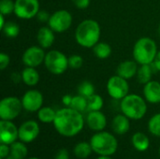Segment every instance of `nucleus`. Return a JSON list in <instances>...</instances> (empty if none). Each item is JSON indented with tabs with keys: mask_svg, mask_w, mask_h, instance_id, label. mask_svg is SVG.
I'll list each match as a JSON object with an SVG mask.
<instances>
[{
	"mask_svg": "<svg viewBox=\"0 0 160 159\" xmlns=\"http://www.w3.org/2000/svg\"><path fill=\"white\" fill-rule=\"evenodd\" d=\"M158 36H159L160 37V22L159 24H158Z\"/></svg>",
	"mask_w": 160,
	"mask_h": 159,
	"instance_id": "44",
	"label": "nucleus"
},
{
	"mask_svg": "<svg viewBox=\"0 0 160 159\" xmlns=\"http://www.w3.org/2000/svg\"><path fill=\"white\" fill-rule=\"evenodd\" d=\"M10 156V146L1 143L0 145V158L6 159Z\"/></svg>",
	"mask_w": 160,
	"mask_h": 159,
	"instance_id": "35",
	"label": "nucleus"
},
{
	"mask_svg": "<svg viewBox=\"0 0 160 159\" xmlns=\"http://www.w3.org/2000/svg\"><path fill=\"white\" fill-rule=\"evenodd\" d=\"M19 139V127L12 121H0V142L11 145Z\"/></svg>",
	"mask_w": 160,
	"mask_h": 159,
	"instance_id": "14",
	"label": "nucleus"
},
{
	"mask_svg": "<svg viewBox=\"0 0 160 159\" xmlns=\"http://www.w3.org/2000/svg\"><path fill=\"white\" fill-rule=\"evenodd\" d=\"M92 49L95 56L98 59H107L112 52L111 45L106 42H98Z\"/></svg>",
	"mask_w": 160,
	"mask_h": 159,
	"instance_id": "23",
	"label": "nucleus"
},
{
	"mask_svg": "<svg viewBox=\"0 0 160 159\" xmlns=\"http://www.w3.org/2000/svg\"><path fill=\"white\" fill-rule=\"evenodd\" d=\"M76 7L79 9H85L89 7L91 0H71Z\"/></svg>",
	"mask_w": 160,
	"mask_h": 159,
	"instance_id": "36",
	"label": "nucleus"
},
{
	"mask_svg": "<svg viewBox=\"0 0 160 159\" xmlns=\"http://www.w3.org/2000/svg\"><path fill=\"white\" fill-rule=\"evenodd\" d=\"M104 105V100L101 96L94 94L87 98V112L101 111Z\"/></svg>",
	"mask_w": 160,
	"mask_h": 159,
	"instance_id": "27",
	"label": "nucleus"
},
{
	"mask_svg": "<svg viewBox=\"0 0 160 159\" xmlns=\"http://www.w3.org/2000/svg\"><path fill=\"white\" fill-rule=\"evenodd\" d=\"M93 152L98 156L111 157L114 155L118 148V142L114 135L107 131H98L90 140Z\"/></svg>",
	"mask_w": 160,
	"mask_h": 159,
	"instance_id": "5",
	"label": "nucleus"
},
{
	"mask_svg": "<svg viewBox=\"0 0 160 159\" xmlns=\"http://www.w3.org/2000/svg\"><path fill=\"white\" fill-rule=\"evenodd\" d=\"M28 159H39V158H38V157H31V158H28Z\"/></svg>",
	"mask_w": 160,
	"mask_h": 159,
	"instance_id": "46",
	"label": "nucleus"
},
{
	"mask_svg": "<svg viewBox=\"0 0 160 159\" xmlns=\"http://www.w3.org/2000/svg\"><path fill=\"white\" fill-rule=\"evenodd\" d=\"M106 88L109 96L115 100H122L129 94V84L128 80L120 77L117 74L112 76L108 80Z\"/></svg>",
	"mask_w": 160,
	"mask_h": 159,
	"instance_id": "9",
	"label": "nucleus"
},
{
	"mask_svg": "<svg viewBox=\"0 0 160 159\" xmlns=\"http://www.w3.org/2000/svg\"><path fill=\"white\" fill-rule=\"evenodd\" d=\"M83 65V58L79 54H72L68 57V67L71 69H80Z\"/></svg>",
	"mask_w": 160,
	"mask_h": 159,
	"instance_id": "33",
	"label": "nucleus"
},
{
	"mask_svg": "<svg viewBox=\"0 0 160 159\" xmlns=\"http://www.w3.org/2000/svg\"><path fill=\"white\" fill-rule=\"evenodd\" d=\"M44 66L50 73L62 75L68 68V57L58 50H51L46 52Z\"/></svg>",
	"mask_w": 160,
	"mask_h": 159,
	"instance_id": "6",
	"label": "nucleus"
},
{
	"mask_svg": "<svg viewBox=\"0 0 160 159\" xmlns=\"http://www.w3.org/2000/svg\"><path fill=\"white\" fill-rule=\"evenodd\" d=\"M10 64V57L6 52L0 53V69L5 70Z\"/></svg>",
	"mask_w": 160,
	"mask_h": 159,
	"instance_id": "34",
	"label": "nucleus"
},
{
	"mask_svg": "<svg viewBox=\"0 0 160 159\" xmlns=\"http://www.w3.org/2000/svg\"><path fill=\"white\" fill-rule=\"evenodd\" d=\"M51 17V14H49L47 11L45 10H39L38 13L37 14L36 18L40 22H48L49 19Z\"/></svg>",
	"mask_w": 160,
	"mask_h": 159,
	"instance_id": "37",
	"label": "nucleus"
},
{
	"mask_svg": "<svg viewBox=\"0 0 160 159\" xmlns=\"http://www.w3.org/2000/svg\"><path fill=\"white\" fill-rule=\"evenodd\" d=\"M15 1L13 0H1L0 1V14L8 16L14 13Z\"/></svg>",
	"mask_w": 160,
	"mask_h": 159,
	"instance_id": "32",
	"label": "nucleus"
},
{
	"mask_svg": "<svg viewBox=\"0 0 160 159\" xmlns=\"http://www.w3.org/2000/svg\"><path fill=\"white\" fill-rule=\"evenodd\" d=\"M143 97L148 103H160V82L158 81H150L143 85Z\"/></svg>",
	"mask_w": 160,
	"mask_h": 159,
	"instance_id": "16",
	"label": "nucleus"
},
{
	"mask_svg": "<svg viewBox=\"0 0 160 159\" xmlns=\"http://www.w3.org/2000/svg\"><path fill=\"white\" fill-rule=\"evenodd\" d=\"M42 47L38 46H30L22 53V62L25 67H38L41 64H44L46 52Z\"/></svg>",
	"mask_w": 160,
	"mask_h": 159,
	"instance_id": "11",
	"label": "nucleus"
},
{
	"mask_svg": "<svg viewBox=\"0 0 160 159\" xmlns=\"http://www.w3.org/2000/svg\"><path fill=\"white\" fill-rule=\"evenodd\" d=\"M21 75H22V82L29 87L36 86L40 79L38 69L36 67H25L22 70Z\"/></svg>",
	"mask_w": 160,
	"mask_h": 159,
	"instance_id": "20",
	"label": "nucleus"
},
{
	"mask_svg": "<svg viewBox=\"0 0 160 159\" xmlns=\"http://www.w3.org/2000/svg\"><path fill=\"white\" fill-rule=\"evenodd\" d=\"M39 132L40 128L38 122L34 120L25 121L19 127V140L24 143H30L38 137Z\"/></svg>",
	"mask_w": 160,
	"mask_h": 159,
	"instance_id": "13",
	"label": "nucleus"
},
{
	"mask_svg": "<svg viewBox=\"0 0 160 159\" xmlns=\"http://www.w3.org/2000/svg\"><path fill=\"white\" fill-rule=\"evenodd\" d=\"M92 152H93V149L91 147L90 142L88 143L85 142L77 143L73 149V153H74L75 157L79 159H86L91 155Z\"/></svg>",
	"mask_w": 160,
	"mask_h": 159,
	"instance_id": "26",
	"label": "nucleus"
},
{
	"mask_svg": "<svg viewBox=\"0 0 160 159\" xmlns=\"http://www.w3.org/2000/svg\"><path fill=\"white\" fill-rule=\"evenodd\" d=\"M10 78H11L12 82H15V83H18L20 81H22V75H21V73L13 72V73H11Z\"/></svg>",
	"mask_w": 160,
	"mask_h": 159,
	"instance_id": "40",
	"label": "nucleus"
},
{
	"mask_svg": "<svg viewBox=\"0 0 160 159\" xmlns=\"http://www.w3.org/2000/svg\"><path fill=\"white\" fill-rule=\"evenodd\" d=\"M159 155H160V147H159Z\"/></svg>",
	"mask_w": 160,
	"mask_h": 159,
	"instance_id": "47",
	"label": "nucleus"
},
{
	"mask_svg": "<svg viewBox=\"0 0 160 159\" xmlns=\"http://www.w3.org/2000/svg\"><path fill=\"white\" fill-rule=\"evenodd\" d=\"M55 116H56V111H54L52 108L48 106L42 107L38 111V118L41 123L44 124L53 123Z\"/></svg>",
	"mask_w": 160,
	"mask_h": 159,
	"instance_id": "25",
	"label": "nucleus"
},
{
	"mask_svg": "<svg viewBox=\"0 0 160 159\" xmlns=\"http://www.w3.org/2000/svg\"><path fill=\"white\" fill-rule=\"evenodd\" d=\"M85 123L87 127L93 131H102L107 127V117L101 111L88 112Z\"/></svg>",
	"mask_w": 160,
	"mask_h": 159,
	"instance_id": "15",
	"label": "nucleus"
},
{
	"mask_svg": "<svg viewBox=\"0 0 160 159\" xmlns=\"http://www.w3.org/2000/svg\"><path fill=\"white\" fill-rule=\"evenodd\" d=\"M54 159H69V154H68V151L67 149H60L55 157Z\"/></svg>",
	"mask_w": 160,
	"mask_h": 159,
	"instance_id": "38",
	"label": "nucleus"
},
{
	"mask_svg": "<svg viewBox=\"0 0 160 159\" xmlns=\"http://www.w3.org/2000/svg\"><path fill=\"white\" fill-rule=\"evenodd\" d=\"M153 66H154V67H155L158 71H159L160 72V50L158 51V54H157V57H156V59H155V61H154V63H153Z\"/></svg>",
	"mask_w": 160,
	"mask_h": 159,
	"instance_id": "41",
	"label": "nucleus"
},
{
	"mask_svg": "<svg viewBox=\"0 0 160 159\" xmlns=\"http://www.w3.org/2000/svg\"><path fill=\"white\" fill-rule=\"evenodd\" d=\"M156 41L148 37H140L134 44L132 50L133 59L139 65H151L154 63L158 54Z\"/></svg>",
	"mask_w": 160,
	"mask_h": 159,
	"instance_id": "3",
	"label": "nucleus"
},
{
	"mask_svg": "<svg viewBox=\"0 0 160 159\" xmlns=\"http://www.w3.org/2000/svg\"><path fill=\"white\" fill-rule=\"evenodd\" d=\"M22 108L26 112H36L43 107V95L37 89L27 90L21 98Z\"/></svg>",
	"mask_w": 160,
	"mask_h": 159,
	"instance_id": "12",
	"label": "nucleus"
},
{
	"mask_svg": "<svg viewBox=\"0 0 160 159\" xmlns=\"http://www.w3.org/2000/svg\"><path fill=\"white\" fill-rule=\"evenodd\" d=\"M144 97L137 94H128L120 100V110L130 120H141L147 112V104Z\"/></svg>",
	"mask_w": 160,
	"mask_h": 159,
	"instance_id": "4",
	"label": "nucleus"
},
{
	"mask_svg": "<svg viewBox=\"0 0 160 159\" xmlns=\"http://www.w3.org/2000/svg\"><path fill=\"white\" fill-rule=\"evenodd\" d=\"M139 64L133 59V60H125L122 61L116 69V74L119 75L120 77L126 79V80H130L133 77L136 76L138 68H139Z\"/></svg>",
	"mask_w": 160,
	"mask_h": 159,
	"instance_id": "17",
	"label": "nucleus"
},
{
	"mask_svg": "<svg viewBox=\"0 0 160 159\" xmlns=\"http://www.w3.org/2000/svg\"><path fill=\"white\" fill-rule=\"evenodd\" d=\"M78 94L88 98L95 94V86L90 81H83L78 86Z\"/></svg>",
	"mask_w": 160,
	"mask_h": 159,
	"instance_id": "30",
	"label": "nucleus"
},
{
	"mask_svg": "<svg viewBox=\"0 0 160 159\" xmlns=\"http://www.w3.org/2000/svg\"><path fill=\"white\" fill-rule=\"evenodd\" d=\"M73 18L67 9H59L51 14L48 22V26L52 29L54 33H65L72 25Z\"/></svg>",
	"mask_w": 160,
	"mask_h": 159,
	"instance_id": "8",
	"label": "nucleus"
},
{
	"mask_svg": "<svg viewBox=\"0 0 160 159\" xmlns=\"http://www.w3.org/2000/svg\"><path fill=\"white\" fill-rule=\"evenodd\" d=\"M55 36L52 29L49 26H42L37 33V40L40 47L43 49H49L54 43Z\"/></svg>",
	"mask_w": 160,
	"mask_h": 159,
	"instance_id": "18",
	"label": "nucleus"
},
{
	"mask_svg": "<svg viewBox=\"0 0 160 159\" xmlns=\"http://www.w3.org/2000/svg\"><path fill=\"white\" fill-rule=\"evenodd\" d=\"M148 130L152 135L160 137V112L154 114L150 118L148 122Z\"/></svg>",
	"mask_w": 160,
	"mask_h": 159,
	"instance_id": "31",
	"label": "nucleus"
},
{
	"mask_svg": "<svg viewBox=\"0 0 160 159\" xmlns=\"http://www.w3.org/2000/svg\"><path fill=\"white\" fill-rule=\"evenodd\" d=\"M153 64L151 65H140L136 77L141 84H145L152 81L153 77Z\"/></svg>",
	"mask_w": 160,
	"mask_h": 159,
	"instance_id": "22",
	"label": "nucleus"
},
{
	"mask_svg": "<svg viewBox=\"0 0 160 159\" xmlns=\"http://www.w3.org/2000/svg\"><path fill=\"white\" fill-rule=\"evenodd\" d=\"M6 159H15V158H13L12 157H10V156H9L8 157H7V158H6Z\"/></svg>",
	"mask_w": 160,
	"mask_h": 159,
	"instance_id": "45",
	"label": "nucleus"
},
{
	"mask_svg": "<svg viewBox=\"0 0 160 159\" xmlns=\"http://www.w3.org/2000/svg\"><path fill=\"white\" fill-rule=\"evenodd\" d=\"M97 159H112L111 157H106V156H99Z\"/></svg>",
	"mask_w": 160,
	"mask_h": 159,
	"instance_id": "43",
	"label": "nucleus"
},
{
	"mask_svg": "<svg viewBox=\"0 0 160 159\" xmlns=\"http://www.w3.org/2000/svg\"><path fill=\"white\" fill-rule=\"evenodd\" d=\"M6 20H5V15H3V14H0V29H2L4 26H5V24H6Z\"/></svg>",
	"mask_w": 160,
	"mask_h": 159,
	"instance_id": "42",
	"label": "nucleus"
},
{
	"mask_svg": "<svg viewBox=\"0 0 160 159\" xmlns=\"http://www.w3.org/2000/svg\"><path fill=\"white\" fill-rule=\"evenodd\" d=\"M84 122L82 112L70 107H65L56 111V116L52 124L61 136L70 138L78 135L83 129Z\"/></svg>",
	"mask_w": 160,
	"mask_h": 159,
	"instance_id": "1",
	"label": "nucleus"
},
{
	"mask_svg": "<svg viewBox=\"0 0 160 159\" xmlns=\"http://www.w3.org/2000/svg\"><path fill=\"white\" fill-rule=\"evenodd\" d=\"M5 37L8 38H15L19 36L20 34V26L11 21H8L6 22L5 26L1 29Z\"/></svg>",
	"mask_w": 160,
	"mask_h": 159,
	"instance_id": "28",
	"label": "nucleus"
},
{
	"mask_svg": "<svg viewBox=\"0 0 160 159\" xmlns=\"http://www.w3.org/2000/svg\"><path fill=\"white\" fill-rule=\"evenodd\" d=\"M22 100L17 97H6L0 101L1 120L12 121L16 119L22 110Z\"/></svg>",
	"mask_w": 160,
	"mask_h": 159,
	"instance_id": "7",
	"label": "nucleus"
},
{
	"mask_svg": "<svg viewBox=\"0 0 160 159\" xmlns=\"http://www.w3.org/2000/svg\"><path fill=\"white\" fill-rule=\"evenodd\" d=\"M70 108L82 113H83L84 112H87V98L79 94L77 96H73Z\"/></svg>",
	"mask_w": 160,
	"mask_h": 159,
	"instance_id": "29",
	"label": "nucleus"
},
{
	"mask_svg": "<svg viewBox=\"0 0 160 159\" xmlns=\"http://www.w3.org/2000/svg\"><path fill=\"white\" fill-rule=\"evenodd\" d=\"M101 28L99 23L93 19H85L82 21L75 30L76 42L85 49L93 48L99 42Z\"/></svg>",
	"mask_w": 160,
	"mask_h": 159,
	"instance_id": "2",
	"label": "nucleus"
},
{
	"mask_svg": "<svg viewBox=\"0 0 160 159\" xmlns=\"http://www.w3.org/2000/svg\"><path fill=\"white\" fill-rule=\"evenodd\" d=\"M72 98H73V96L71 95H65L63 96L62 97V103L65 107H70V104L72 102Z\"/></svg>",
	"mask_w": 160,
	"mask_h": 159,
	"instance_id": "39",
	"label": "nucleus"
},
{
	"mask_svg": "<svg viewBox=\"0 0 160 159\" xmlns=\"http://www.w3.org/2000/svg\"><path fill=\"white\" fill-rule=\"evenodd\" d=\"M112 128L117 135H125L130 128V119L125 114H117L112 121Z\"/></svg>",
	"mask_w": 160,
	"mask_h": 159,
	"instance_id": "19",
	"label": "nucleus"
},
{
	"mask_svg": "<svg viewBox=\"0 0 160 159\" xmlns=\"http://www.w3.org/2000/svg\"><path fill=\"white\" fill-rule=\"evenodd\" d=\"M10 146V157L15 159H24L28 154L27 147L22 142H15Z\"/></svg>",
	"mask_w": 160,
	"mask_h": 159,
	"instance_id": "24",
	"label": "nucleus"
},
{
	"mask_svg": "<svg viewBox=\"0 0 160 159\" xmlns=\"http://www.w3.org/2000/svg\"><path fill=\"white\" fill-rule=\"evenodd\" d=\"M131 143L138 152H145L150 147V140L142 132L134 133L131 138Z\"/></svg>",
	"mask_w": 160,
	"mask_h": 159,
	"instance_id": "21",
	"label": "nucleus"
},
{
	"mask_svg": "<svg viewBox=\"0 0 160 159\" xmlns=\"http://www.w3.org/2000/svg\"><path fill=\"white\" fill-rule=\"evenodd\" d=\"M38 0H15L14 14L22 20H30L37 16L40 10Z\"/></svg>",
	"mask_w": 160,
	"mask_h": 159,
	"instance_id": "10",
	"label": "nucleus"
}]
</instances>
